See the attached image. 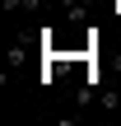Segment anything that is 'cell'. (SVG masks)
Wrapping results in <instances>:
<instances>
[]
</instances>
